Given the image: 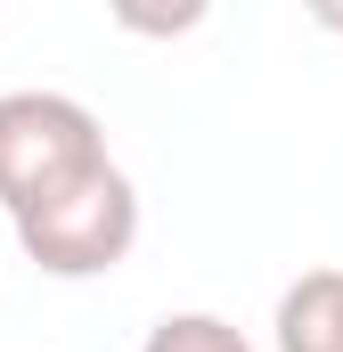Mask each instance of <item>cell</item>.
Returning <instances> with one entry per match:
<instances>
[{"label":"cell","instance_id":"1","mask_svg":"<svg viewBox=\"0 0 343 352\" xmlns=\"http://www.w3.org/2000/svg\"><path fill=\"white\" fill-rule=\"evenodd\" d=\"M8 221H16V246L49 278H106V270L131 263V246H139V188L106 156V164L74 173L66 188H49L41 205L8 213Z\"/></svg>","mask_w":343,"mask_h":352},{"label":"cell","instance_id":"2","mask_svg":"<svg viewBox=\"0 0 343 352\" xmlns=\"http://www.w3.org/2000/svg\"><path fill=\"white\" fill-rule=\"evenodd\" d=\"M106 164V131L66 90H0V213L41 205L74 173Z\"/></svg>","mask_w":343,"mask_h":352},{"label":"cell","instance_id":"3","mask_svg":"<svg viewBox=\"0 0 343 352\" xmlns=\"http://www.w3.org/2000/svg\"><path fill=\"white\" fill-rule=\"evenodd\" d=\"M278 352H343V270H303L278 295Z\"/></svg>","mask_w":343,"mask_h":352},{"label":"cell","instance_id":"4","mask_svg":"<svg viewBox=\"0 0 343 352\" xmlns=\"http://www.w3.org/2000/svg\"><path fill=\"white\" fill-rule=\"evenodd\" d=\"M139 352H254V344H246V328H229L221 311H164Z\"/></svg>","mask_w":343,"mask_h":352},{"label":"cell","instance_id":"5","mask_svg":"<svg viewBox=\"0 0 343 352\" xmlns=\"http://www.w3.org/2000/svg\"><path fill=\"white\" fill-rule=\"evenodd\" d=\"M106 16L131 33V41H180L213 16V0H106Z\"/></svg>","mask_w":343,"mask_h":352},{"label":"cell","instance_id":"6","mask_svg":"<svg viewBox=\"0 0 343 352\" xmlns=\"http://www.w3.org/2000/svg\"><path fill=\"white\" fill-rule=\"evenodd\" d=\"M303 8H311L319 33H335V41H343V0H303Z\"/></svg>","mask_w":343,"mask_h":352}]
</instances>
